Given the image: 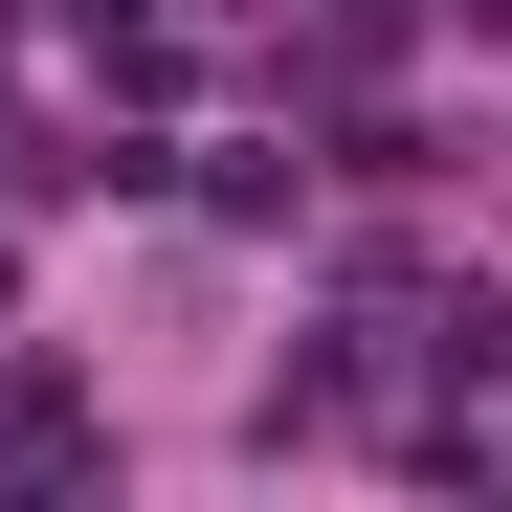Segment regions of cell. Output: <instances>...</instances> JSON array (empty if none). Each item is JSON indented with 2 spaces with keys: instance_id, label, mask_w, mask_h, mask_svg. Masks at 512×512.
Masks as SVG:
<instances>
[]
</instances>
